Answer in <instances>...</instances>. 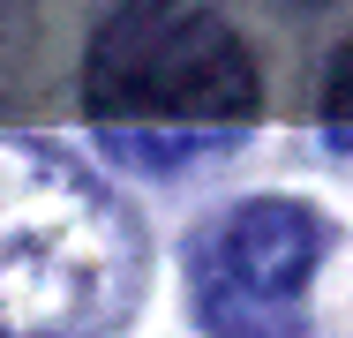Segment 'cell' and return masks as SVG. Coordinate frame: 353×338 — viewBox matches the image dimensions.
Listing matches in <instances>:
<instances>
[{"instance_id": "cell-1", "label": "cell", "mask_w": 353, "mask_h": 338, "mask_svg": "<svg viewBox=\"0 0 353 338\" xmlns=\"http://www.w3.org/2000/svg\"><path fill=\"white\" fill-rule=\"evenodd\" d=\"M83 106L105 135H121V150L165 143V135L173 150H188L256 113V61L203 8L136 0L90 38Z\"/></svg>"}, {"instance_id": "cell-2", "label": "cell", "mask_w": 353, "mask_h": 338, "mask_svg": "<svg viewBox=\"0 0 353 338\" xmlns=\"http://www.w3.org/2000/svg\"><path fill=\"white\" fill-rule=\"evenodd\" d=\"M113 270L105 218L68 166L0 143V324L75 316Z\"/></svg>"}, {"instance_id": "cell-4", "label": "cell", "mask_w": 353, "mask_h": 338, "mask_svg": "<svg viewBox=\"0 0 353 338\" xmlns=\"http://www.w3.org/2000/svg\"><path fill=\"white\" fill-rule=\"evenodd\" d=\"M323 128H331V143L353 158V46L331 61V75H323Z\"/></svg>"}, {"instance_id": "cell-3", "label": "cell", "mask_w": 353, "mask_h": 338, "mask_svg": "<svg viewBox=\"0 0 353 338\" xmlns=\"http://www.w3.org/2000/svg\"><path fill=\"white\" fill-rule=\"evenodd\" d=\"M323 264V226L301 203H241L196 241V316L203 331H285Z\"/></svg>"}]
</instances>
